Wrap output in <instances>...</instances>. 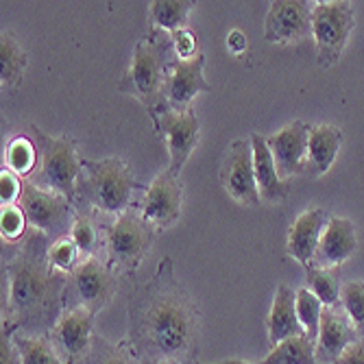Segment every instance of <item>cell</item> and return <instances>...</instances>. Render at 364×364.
Segmentation results:
<instances>
[{
  "instance_id": "obj_1",
  "label": "cell",
  "mask_w": 364,
  "mask_h": 364,
  "mask_svg": "<svg viewBox=\"0 0 364 364\" xmlns=\"http://www.w3.org/2000/svg\"><path fill=\"white\" fill-rule=\"evenodd\" d=\"M198 306L175 279L173 259L164 257L157 273L131 292L129 343L142 360L188 362L198 341Z\"/></svg>"
},
{
  "instance_id": "obj_2",
  "label": "cell",
  "mask_w": 364,
  "mask_h": 364,
  "mask_svg": "<svg viewBox=\"0 0 364 364\" xmlns=\"http://www.w3.org/2000/svg\"><path fill=\"white\" fill-rule=\"evenodd\" d=\"M48 247L46 236L33 231L22 249L7 262L9 294L5 321L26 336L50 334L65 310L68 277L48 267Z\"/></svg>"
},
{
  "instance_id": "obj_3",
  "label": "cell",
  "mask_w": 364,
  "mask_h": 364,
  "mask_svg": "<svg viewBox=\"0 0 364 364\" xmlns=\"http://www.w3.org/2000/svg\"><path fill=\"white\" fill-rule=\"evenodd\" d=\"M173 38L171 33L153 28L146 40H140L134 50L131 68L120 79L118 87L122 94L138 98L149 112L153 124H157L159 116L171 112L164 98V83H166L168 65L173 61Z\"/></svg>"
},
{
  "instance_id": "obj_4",
  "label": "cell",
  "mask_w": 364,
  "mask_h": 364,
  "mask_svg": "<svg viewBox=\"0 0 364 364\" xmlns=\"http://www.w3.org/2000/svg\"><path fill=\"white\" fill-rule=\"evenodd\" d=\"M83 177L77 183V201H85L105 214H122L129 210L138 181L131 168L118 157L98 161L83 159Z\"/></svg>"
},
{
  "instance_id": "obj_5",
  "label": "cell",
  "mask_w": 364,
  "mask_h": 364,
  "mask_svg": "<svg viewBox=\"0 0 364 364\" xmlns=\"http://www.w3.org/2000/svg\"><path fill=\"white\" fill-rule=\"evenodd\" d=\"M40 151V173L38 186L57 194H63L68 201H77V183L83 171V159L77 157V142L73 138H55L38 127H31Z\"/></svg>"
},
{
  "instance_id": "obj_6",
  "label": "cell",
  "mask_w": 364,
  "mask_h": 364,
  "mask_svg": "<svg viewBox=\"0 0 364 364\" xmlns=\"http://www.w3.org/2000/svg\"><path fill=\"white\" fill-rule=\"evenodd\" d=\"M155 236V227L142 216V212L124 210L105 229L107 264L122 273H134L142 257L149 253Z\"/></svg>"
},
{
  "instance_id": "obj_7",
  "label": "cell",
  "mask_w": 364,
  "mask_h": 364,
  "mask_svg": "<svg viewBox=\"0 0 364 364\" xmlns=\"http://www.w3.org/2000/svg\"><path fill=\"white\" fill-rule=\"evenodd\" d=\"M73 205L75 203L63 194L44 190L33 181H22L20 210L24 212L26 223L46 238L59 240L70 236L73 223L77 218Z\"/></svg>"
},
{
  "instance_id": "obj_8",
  "label": "cell",
  "mask_w": 364,
  "mask_h": 364,
  "mask_svg": "<svg viewBox=\"0 0 364 364\" xmlns=\"http://www.w3.org/2000/svg\"><path fill=\"white\" fill-rule=\"evenodd\" d=\"M118 277L107 262L85 257L65 286V308H85L92 314L101 312L116 294Z\"/></svg>"
},
{
  "instance_id": "obj_9",
  "label": "cell",
  "mask_w": 364,
  "mask_h": 364,
  "mask_svg": "<svg viewBox=\"0 0 364 364\" xmlns=\"http://www.w3.org/2000/svg\"><path fill=\"white\" fill-rule=\"evenodd\" d=\"M353 5L347 0L318 3L312 7V36L316 42L318 61L325 68L341 59L353 28Z\"/></svg>"
},
{
  "instance_id": "obj_10",
  "label": "cell",
  "mask_w": 364,
  "mask_h": 364,
  "mask_svg": "<svg viewBox=\"0 0 364 364\" xmlns=\"http://www.w3.org/2000/svg\"><path fill=\"white\" fill-rule=\"evenodd\" d=\"M220 181L227 194L242 205H259V190L253 171L251 140H236L229 146L227 157L220 166Z\"/></svg>"
},
{
  "instance_id": "obj_11",
  "label": "cell",
  "mask_w": 364,
  "mask_h": 364,
  "mask_svg": "<svg viewBox=\"0 0 364 364\" xmlns=\"http://www.w3.org/2000/svg\"><path fill=\"white\" fill-rule=\"evenodd\" d=\"M94 316L96 314L85 308H65L50 329L48 336L65 362L77 364L90 353L94 343Z\"/></svg>"
},
{
  "instance_id": "obj_12",
  "label": "cell",
  "mask_w": 364,
  "mask_h": 364,
  "mask_svg": "<svg viewBox=\"0 0 364 364\" xmlns=\"http://www.w3.org/2000/svg\"><path fill=\"white\" fill-rule=\"evenodd\" d=\"M205 55L198 53L192 59H173L168 65L166 83H164V98L171 112H188L196 94L210 92V83L203 77Z\"/></svg>"
},
{
  "instance_id": "obj_13",
  "label": "cell",
  "mask_w": 364,
  "mask_h": 364,
  "mask_svg": "<svg viewBox=\"0 0 364 364\" xmlns=\"http://www.w3.org/2000/svg\"><path fill=\"white\" fill-rule=\"evenodd\" d=\"M312 36V7L304 0H275L264 20V38L271 44H292Z\"/></svg>"
},
{
  "instance_id": "obj_14",
  "label": "cell",
  "mask_w": 364,
  "mask_h": 364,
  "mask_svg": "<svg viewBox=\"0 0 364 364\" xmlns=\"http://www.w3.org/2000/svg\"><path fill=\"white\" fill-rule=\"evenodd\" d=\"M181 208H183V183L179 175L164 171L146 188L140 212L155 229H166L179 220Z\"/></svg>"
},
{
  "instance_id": "obj_15",
  "label": "cell",
  "mask_w": 364,
  "mask_h": 364,
  "mask_svg": "<svg viewBox=\"0 0 364 364\" xmlns=\"http://www.w3.org/2000/svg\"><path fill=\"white\" fill-rule=\"evenodd\" d=\"M155 131L166 138L168 153H171V166L168 171L181 175L190 153L198 142V120L192 109L188 112H166L161 114Z\"/></svg>"
},
{
  "instance_id": "obj_16",
  "label": "cell",
  "mask_w": 364,
  "mask_h": 364,
  "mask_svg": "<svg viewBox=\"0 0 364 364\" xmlns=\"http://www.w3.org/2000/svg\"><path fill=\"white\" fill-rule=\"evenodd\" d=\"M308 140H310V124L306 122H292L267 138V144L273 153L275 166L282 179L294 177L304 171V159L308 155Z\"/></svg>"
},
{
  "instance_id": "obj_17",
  "label": "cell",
  "mask_w": 364,
  "mask_h": 364,
  "mask_svg": "<svg viewBox=\"0 0 364 364\" xmlns=\"http://www.w3.org/2000/svg\"><path fill=\"white\" fill-rule=\"evenodd\" d=\"M358 249V234H355V225L349 218L334 216L329 218L318 249L314 253L312 267L318 269H329V267H341L343 262H347Z\"/></svg>"
},
{
  "instance_id": "obj_18",
  "label": "cell",
  "mask_w": 364,
  "mask_h": 364,
  "mask_svg": "<svg viewBox=\"0 0 364 364\" xmlns=\"http://www.w3.org/2000/svg\"><path fill=\"white\" fill-rule=\"evenodd\" d=\"M360 341V334L338 308H323L318 338H316V358L318 362H334Z\"/></svg>"
},
{
  "instance_id": "obj_19",
  "label": "cell",
  "mask_w": 364,
  "mask_h": 364,
  "mask_svg": "<svg viewBox=\"0 0 364 364\" xmlns=\"http://www.w3.org/2000/svg\"><path fill=\"white\" fill-rule=\"evenodd\" d=\"M327 223H329L327 212L314 208V210L304 212L299 218L294 220V225L290 227L286 251H288L290 257H294L296 262H299L304 269L312 264Z\"/></svg>"
},
{
  "instance_id": "obj_20",
  "label": "cell",
  "mask_w": 364,
  "mask_h": 364,
  "mask_svg": "<svg viewBox=\"0 0 364 364\" xmlns=\"http://www.w3.org/2000/svg\"><path fill=\"white\" fill-rule=\"evenodd\" d=\"M251 149H253V171H255V181L259 190V198L269 203H279L286 198L288 188L284 179L277 173L273 153L267 144V138L253 134L251 136Z\"/></svg>"
},
{
  "instance_id": "obj_21",
  "label": "cell",
  "mask_w": 364,
  "mask_h": 364,
  "mask_svg": "<svg viewBox=\"0 0 364 364\" xmlns=\"http://www.w3.org/2000/svg\"><path fill=\"white\" fill-rule=\"evenodd\" d=\"M306 334L296 316V292L290 286H277L273 308L269 314V341L279 345L288 338Z\"/></svg>"
},
{
  "instance_id": "obj_22",
  "label": "cell",
  "mask_w": 364,
  "mask_h": 364,
  "mask_svg": "<svg viewBox=\"0 0 364 364\" xmlns=\"http://www.w3.org/2000/svg\"><path fill=\"white\" fill-rule=\"evenodd\" d=\"M343 144L341 129L332 124H316L310 127V140H308V161L314 175H325L332 164L336 161V155Z\"/></svg>"
},
{
  "instance_id": "obj_23",
  "label": "cell",
  "mask_w": 364,
  "mask_h": 364,
  "mask_svg": "<svg viewBox=\"0 0 364 364\" xmlns=\"http://www.w3.org/2000/svg\"><path fill=\"white\" fill-rule=\"evenodd\" d=\"M14 345L20 355V364H70L61 358L55 343L48 334L44 336H26L14 329Z\"/></svg>"
},
{
  "instance_id": "obj_24",
  "label": "cell",
  "mask_w": 364,
  "mask_h": 364,
  "mask_svg": "<svg viewBox=\"0 0 364 364\" xmlns=\"http://www.w3.org/2000/svg\"><path fill=\"white\" fill-rule=\"evenodd\" d=\"M26 50L14 38V33L3 31V36H0V81H3V87L18 85L26 70Z\"/></svg>"
},
{
  "instance_id": "obj_25",
  "label": "cell",
  "mask_w": 364,
  "mask_h": 364,
  "mask_svg": "<svg viewBox=\"0 0 364 364\" xmlns=\"http://www.w3.org/2000/svg\"><path fill=\"white\" fill-rule=\"evenodd\" d=\"M259 364H318L316 358V341L308 334L288 338L273 347V351Z\"/></svg>"
},
{
  "instance_id": "obj_26",
  "label": "cell",
  "mask_w": 364,
  "mask_h": 364,
  "mask_svg": "<svg viewBox=\"0 0 364 364\" xmlns=\"http://www.w3.org/2000/svg\"><path fill=\"white\" fill-rule=\"evenodd\" d=\"M190 11V0H155V3H151L149 16L159 31L175 33L179 28H186Z\"/></svg>"
},
{
  "instance_id": "obj_27",
  "label": "cell",
  "mask_w": 364,
  "mask_h": 364,
  "mask_svg": "<svg viewBox=\"0 0 364 364\" xmlns=\"http://www.w3.org/2000/svg\"><path fill=\"white\" fill-rule=\"evenodd\" d=\"M81 364H142V358L131 343H107L94 336L92 349Z\"/></svg>"
},
{
  "instance_id": "obj_28",
  "label": "cell",
  "mask_w": 364,
  "mask_h": 364,
  "mask_svg": "<svg viewBox=\"0 0 364 364\" xmlns=\"http://www.w3.org/2000/svg\"><path fill=\"white\" fill-rule=\"evenodd\" d=\"M81 251L79 247L75 245V240L70 236L65 238H59V240H53L48 251H46V259H48V267L61 275H73L77 271V267L83 262L81 259Z\"/></svg>"
},
{
  "instance_id": "obj_29",
  "label": "cell",
  "mask_w": 364,
  "mask_h": 364,
  "mask_svg": "<svg viewBox=\"0 0 364 364\" xmlns=\"http://www.w3.org/2000/svg\"><path fill=\"white\" fill-rule=\"evenodd\" d=\"M306 279H308V288L318 296V301L325 308H334L336 304H341V284L336 282V277L329 273L327 269H318V267H306Z\"/></svg>"
},
{
  "instance_id": "obj_30",
  "label": "cell",
  "mask_w": 364,
  "mask_h": 364,
  "mask_svg": "<svg viewBox=\"0 0 364 364\" xmlns=\"http://www.w3.org/2000/svg\"><path fill=\"white\" fill-rule=\"evenodd\" d=\"M323 304L318 301V296L310 288L296 290V316L304 327V332L316 341L318 338V327H321V316H323Z\"/></svg>"
},
{
  "instance_id": "obj_31",
  "label": "cell",
  "mask_w": 364,
  "mask_h": 364,
  "mask_svg": "<svg viewBox=\"0 0 364 364\" xmlns=\"http://www.w3.org/2000/svg\"><path fill=\"white\" fill-rule=\"evenodd\" d=\"M341 306L360 338H364V282L353 279L341 288Z\"/></svg>"
},
{
  "instance_id": "obj_32",
  "label": "cell",
  "mask_w": 364,
  "mask_h": 364,
  "mask_svg": "<svg viewBox=\"0 0 364 364\" xmlns=\"http://www.w3.org/2000/svg\"><path fill=\"white\" fill-rule=\"evenodd\" d=\"M5 159H7V166L11 173H16L18 177L28 175L38 164V146L33 144L26 138H14L7 144L5 151Z\"/></svg>"
},
{
  "instance_id": "obj_33",
  "label": "cell",
  "mask_w": 364,
  "mask_h": 364,
  "mask_svg": "<svg viewBox=\"0 0 364 364\" xmlns=\"http://www.w3.org/2000/svg\"><path fill=\"white\" fill-rule=\"evenodd\" d=\"M70 238L75 240V245L79 247V251L85 257H92V251L98 247V227L90 214H85V212L77 214L73 229H70Z\"/></svg>"
},
{
  "instance_id": "obj_34",
  "label": "cell",
  "mask_w": 364,
  "mask_h": 364,
  "mask_svg": "<svg viewBox=\"0 0 364 364\" xmlns=\"http://www.w3.org/2000/svg\"><path fill=\"white\" fill-rule=\"evenodd\" d=\"M26 216L20 208L16 205H7L3 208V216H0V231H3V238L9 242H16L24 236L26 229Z\"/></svg>"
},
{
  "instance_id": "obj_35",
  "label": "cell",
  "mask_w": 364,
  "mask_h": 364,
  "mask_svg": "<svg viewBox=\"0 0 364 364\" xmlns=\"http://www.w3.org/2000/svg\"><path fill=\"white\" fill-rule=\"evenodd\" d=\"M171 38H173V50L177 59H192L198 55V40L190 28H179L171 33Z\"/></svg>"
},
{
  "instance_id": "obj_36",
  "label": "cell",
  "mask_w": 364,
  "mask_h": 364,
  "mask_svg": "<svg viewBox=\"0 0 364 364\" xmlns=\"http://www.w3.org/2000/svg\"><path fill=\"white\" fill-rule=\"evenodd\" d=\"M20 196H22L20 177L11 171L0 173V201H3V208L14 205L16 201H20Z\"/></svg>"
},
{
  "instance_id": "obj_37",
  "label": "cell",
  "mask_w": 364,
  "mask_h": 364,
  "mask_svg": "<svg viewBox=\"0 0 364 364\" xmlns=\"http://www.w3.org/2000/svg\"><path fill=\"white\" fill-rule=\"evenodd\" d=\"M14 325L3 321V338H0V364H20V355H18V349L14 345Z\"/></svg>"
},
{
  "instance_id": "obj_38",
  "label": "cell",
  "mask_w": 364,
  "mask_h": 364,
  "mask_svg": "<svg viewBox=\"0 0 364 364\" xmlns=\"http://www.w3.org/2000/svg\"><path fill=\"white\" fill-rule=\"evenodd\" d=\"M336 364H364V341L353 343L338 360Z\"/></svg>"
},
{
  "instance_id": "obj_39",
  "label": "cell",
  "mask_w": 364,
  "mask_h": 364,
  "mask_svg": "<svg viewBox=\"0 0 364 364\" xmlns=\"http://www.w3.org/2000/svg\"><path fill=\"white\" fill-rule=\"evenodd\" d=\"M247 38H245V33L234 28V31H229L227 33V48L234 53V55H242L247 50Z\"/></svg>"
},
{
  "instance_id": "obj_40",
  "label": "cell",
  "mask_w": 364,
  "mask_h": 364,
  "mask_svg": "<svg viewBox=\"0 0 364 364\" xmlns=\"http://www.w3.org/2000/svg\"><path fill=\"white\" fill-rule=\"evenodd\" d=\"M142 364H188V362H175V360H142Z\"/></svg>"
},
{
  "instance_id": "obj_41",
  "label": "cell",
  "mask_w": 364,
  "mask_h": 364,
  "mask_svg": "<svg viewBox=\"0 0 364 364\" xmlns=\"http://www.w3.org/2000/svg\"><path fill=\"white\" fill-rule=\"evenodd\" d=\"M194 364H201V362H194ZM216 364H251V362H245V360H238V358H231V360H223V362H216Z\"/></svg>"
}]
</instances>
